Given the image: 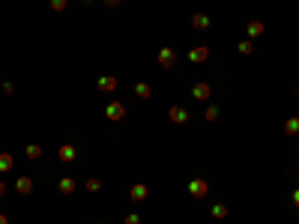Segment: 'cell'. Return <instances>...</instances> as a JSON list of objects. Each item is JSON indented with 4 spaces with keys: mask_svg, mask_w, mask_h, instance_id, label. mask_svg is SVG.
Here are the masks:
<instances>
[{
    "mask_svg": "<svg viewBox=\"0 0 299 224\" xmlns=\"http://www.w3.org/2000/svg\"><path fill=\"white\" fill-rule=\"evenodd\" d=\"M84 189H87L90 195H99V192H102V180H99V177H90V180L84 183Z\"/></svg>",
    "mask_w": 299,
    "mask_h": 224,
    "instance_id": "cell-19",
    "label": "cell"
},
{
    "mask_svg": "<svg viewBox=\"0 0 299 224\" xmlns=\"http://www.w3.org/2000/svg\"><path fill=\"white\" fill-rule=\"evenodd\" d=\"M210 24H213L210 15H204V12H195V15H192V27H195V30L204 33V30H210Z\"/></svg>",
    "mask_w": 299,
    "mask_h": 224,
    "instance_id": "cell-12",
    "label": "cell"
},
{
    "mask_svg": "<svg viewBox=\"0 0 299 224\" xmlns=\"http://www.w3.org/2000/svg\"><path fill=\"white\" fill-rule=\"evenodd\" d=\"M129 201H132V204H144V201H150V186H147V183H135V186L129 189Z\"/></svg>",
    "mask_w": 299,
    "mask_h": 224,
    "instance_id": "cell-5",
    "label": "cell"
},
{
    "mask_svg": "<svg viewBox=\"0 0 299 224\" xmlns=\"http://www.w3.org/2000/svg\"><path fill=\"white\" fill-rule=\"evenodd\" d=\"M99 224H105V222H99Z\"/></svg>",
    "mask_w": 299,
    "mask_h": 224,
    "instance_id": "cell-32",
    "label": "cell"
},
{
    "mask_svg": "<svg viewBox=\"0 0 299 224\" xmlns=\"http://www.w3.org/2000/svg\"><path fill=\"white\" fill-rule=\"evenodd\" d=\"M291 201H294V207L299 210V189H294V195H291Z\"/></svg>",
    "mask_w": 299,
    "mask_h": 224,
    "instance_id": "cell-26",
    "label": "cell"
},
{
    "mask_svg": "<svg viewBox=\"0 0 299 224\" xmlns=\"http://www.w3.org/2000/svg\"><path fill=\"white\" fill-rule=\"evenodd\" d=\"M135 96H138L141 102H147V99L153 96V90H150V84H147V81H138V84H135Z\"/></svg>",
    "mask_w": 299,
    "mask_h": 224,
    "instance_id": "cell-16",
    "label": "cell"
},
{
    "mask_svg": "<svg viewBox=\"0 0 299 224\" xmlns=\"http://www.w3.org/2000/svg\"><path fill=\"white\" fill-rule=\"evenodd\" d=\"M3 93L12 96V93H15V84H12V81H3Z\"/></svg>",
    "mask_w": 299,
    "mask_h": 224,
    "instance_id": "cell-24",
    "label": "cell"
},
{
    "mask_svg": "<svg viewBox=\"0 0 299 224\" xmlns=\"http://www.w3.org/2000/svg\"><path fill=\"white\" fill-rule=\"evenodd\" d=\"M237 51H240V54H243V57H249V54H252V51H255V42H252V39H243V42H240V45H237Z\"/></svg>",
    "mask_w": 299,
    "mask_h": 224,
    "instance_id": "cell-21",
    "label": "cell"
},
{
    "mask_svg": "<svg viewBox=\"0 0 299 224\" xmlns=\"http://www.w3.org/2000/svg\"><path fill=\"white\" fill-rule=\"evenodd\" d=\"M156 63H159V69H174V66H177V51H174L171 45L159 48V54H156Z\"/></svg>",
    "mask_w": 299,
    "mask_h": 224,
    "instance_id": "cell-2",
    "label": "cell"
},
{
    "mask_svg": "<svg viewBox=\"0 0 299 224\" xmlns=\"http://www.w3.org/2000/svg\"><path fill=\"white\" fill-rule=\"evenodd\" d=\"M210 216H213L216 222H225V219L231 216V210H228L225 204H213V207H210Z\"/></svg>",
    "mask_w": 299,
    "mask_h": 224,
    "instance_id": "cell-14",
    "label": "cell"
},
{
    "mask_svg": "<svg viewBox=\"0 0 299 224\" xmlns=\"http://www.w3.org/2000/svg\"><path fill=\"white\" fill-rule=\"evenodd\" d=\"M264 30H267V24H264L261 18H249V21H246V36H249V39L264 36Z\"/></svg>",
    "mask_w": 299,
    "mask_h": 224,
    "instance_id": "cell-7",
    "label": "cell"
},
{
    "mask_svg": "<svg viewBox=\"0 0 299 224\" xmlns=\"http://www.w3.org/2000/svg\"><path fill=\"white\" fill-rule=\"evenodd\" d=\"M15 168V156L12 153H0V174H9Z\"/></svg>",
    "mask_w": 299,
    "mask_h": 224,
    "instance_id": "cell-18",
    "label": "cell"
},
{
    "mask_svg": "<svg viewBox=\"0 0 299 224\" xmlns=\"http://www.w3.org/2000/svg\"><path fill=\"white\" fill-rule=\"evenodd\" d=\"M75 189H78V183H75L72 177H60V183H57V192H60V195H72Z\"/></svg>",
    "mask_w": 299,
    "mask_h": 224,
    "instance_id": "cell-13",
    "label": "cell"
},
{
    "mask_svg": "<svg viewBox=\"0 0 299 224\" xmlns=\"http://www.w3.org/2000/svg\"><path fill=\"white\" fill-rule=\"evenodd\" d=\"M15 192H18L21 198L33 195V180H30V177H18V180H15Z\"/></svg>",
    "mask_w": 299,
    "mask_h": 224,
    "instance_id": "cell-11",
    "label": "cell"
},
{
    "mask_svg": "<svg viewBox=\"0 0 299 224\" xmlns=\"http://www.w3.org/2000/svg\"><path fill=\"white\" fill-rule=\"evenodd\" d=\"M57 159H60L63 165H69V162L78 159V150H75L72 144H60V147H57Z\"/></svg>",
    "mask_w": 299,
    "mask_h": 224,
    "instance_id": "cell-9",
    "label": "cell"
},
{
    "mask_svg": "<svg viewBox=\"0 0 299 224\" xmlns=\"http://www.w3.org/2000/svg\"><path fill=\"white\" fill-rule=\"evenodd\" d=\"M123 224H141V216H138V213H126Z\"/></svg>",
    "mask_w": 299,
    "mask_h": 224,
    "instance_id": "cell-23",
    "label": "cell"
},
{
    "mask_svg": "<svg viewBox=\"0 0 299 224\" xmlns=\"http://www.w3.org/2000/svg\"><path fill=\"white\" fill-rule=\"evenodd\" d=\"M207 60H210V48H207V45H195V48L189 51V63L198 66V63H207Z\"/></svg>",
    "mask_w": 299,
    "mask_h": 224,
    "instance_id": "cell-8",
    "label": "cell"
},
{
    "mask_svg": "<svg viewBox=\"0 0 299 224\" xmlns=\"http://www.w3.org/2000/svg\"><path fill=\"white\" fill-rule=\"evenodd\" d=\"M81 3H93V0H81Z\"/></svg>",
    "mask_w": 299,
    "mask_h": 224,
    "instance_id": "cell-30",
    "label": "cell"
},
{
    "mask_svg": "<svg viewBox=\"0 0 299 224\" xmlns=\"http://www.w3.org/2000/svg\"><path fill=\"white\" fill-rule=\"evenodd\" d=\"M0 81H3V69H0Z\"/></svg>",
    "mask_w": 299,
    "mask_h": 224,
    "instance_id": "cell-31",
    "label": "cell"
},
{
    "mask_svg": "<svg viewBox=\"0 0 299 224\" xmlns=\"http://www.w3.org/2000/svg\"><path fill=\"white\" fill-rule=\"evenodd\" d=\"M0 224H9V216H6V213H0Z\"/></svg>",
    "mask_w": 299,
    "mask_h": 224,
    "instance_id": "cell-27",
    "label": "cell"
},
{
    "mask_svg": "<svg viewBox=\"0 0 299 224\" xmlns=\"http://www.w3.org/2000/svg\"><path fill=\"white\" fill-rule=\"evenodd\" d=\"M219 114H222V111H219V105H207L204 120H207V123H216V120H219Z\"/></svg>",
    "mask_w": 299,
    "mask_h": 224,
    "instance_id": "cell-20",
    "label": "cell"
},
{
    "mask_svg": "<svg viewBox=\"0 0 299 224\" xmlns=\"http://www.w3.org/2000/svg\"><path fill=\"white\" fill-rule=\"evenodd\" d=\"M24 156H27L30 162H39V159H42V144H27V147H24Z\"/></svg>",
    "mask_w": 299,
    "mask_h": 224,
    "instance_id": "cell-17",
    "label": "cell"
},
{
    "mask_svg": "<svg viewBox=\"0 0 299 224\" xmlns=\"http://www.w3.org/2000/svg\"><path fill=\"white\" fill-rule=\"evenodd\" d=\"M168 120H171L174 126H186V123L192 120V114H189L183 105H171V111H168Z\"/></svg>",
    "mask_w": 299,
    "mask_h": 224,
    "instance_id": "cell-4",
    "label": "cell"
},
{
    "mask_svg": "<svg viewBox=\"0 0 299 224\" xmlns=\"http://www.w3.org/2000/svg\"><path fill=\"white\" fill-rule=\"evenodd\" d=\"M3 195H6V183L0 180V198H3Z\"/></svg>",
    "mask_w": 299,
    "mask_h": 224,
    "instance_id": "cell-28",
    "label": "cell"
},
{
    "mask_svg": "<svg viewBox=\"0 0 299 224\" xmlns=\"http://www.w3.org/2000/svg\"><path fill=\"white\" fill-rule=\"evenodd\" d=\"M285 135H288V138H297V135H299V117H297V114L285 120Z\"/></svg>",
    "mask_w": 299,
    "mask_h": 224,
    "instance_id": "cell-15",
    "label": "cell"
},
{
    "mask_svg": "<svg viewBox=\"0 0 299 224\" xmlns=\"http://www.w3.org/2000/svg\"><path fill=\"white\" fill-rule=\"evenodd\" d=\"M48 6H51L54 12H66V9H69V0H48Z\"/></svg>",
    "mask_w": 299,
    "mask_h": 224,
    "instance_id": "cell-22",
    "label": "cell"
},
{
    "mask_svg": "<svg viewBox=\"0 0 299 224\" xmlns=\"http://www.w3.org/2000/svg\"><path fill=\"white\" fill-rule=\"evenodd\" d=\"M192 99H195V102H210V99H213V87H210L207 81H198V84L192 87Z\"/></svg>",
    "mask_w": 299,
    "mask_h": 224,
    "instance_id": "cell-6",
    "label": "cell"
},
{
    "mask_svg": "<svg viewBox=\"0 0 299 224\" xmlns=\"http://www.w3.org/2000/svg\"><path fill=\"white\" fill-rule=\"evenodd\" d=\"M294 96H297V99H299V87H297V90H294Z\"/></svg>",
    "mask_w": 299,
    "mask_h": 224,
    "instance_id": "cell-29",
    "label": "cell"
},
{
    "mask_svg": "<svg viewBox=\"0 0 299 224\" xmlns=\"http://www.w3.org/2000/svg\"><path fill=\"white\" fill-rule=\"evenodd\" d=\"M117 84H120V81H117V75H102V78L96 81V87H99L102 93H114V90H117Z\"/></svg>",
    "mask_w": 299,
    "mask_h": 224,
    "instance_id": "cell-10",
    "label": "cell"
},
{
    "mask_svg": "<svg viewBox=\"0 0 299 224\" xmlns=\"http://www.w3.org/2000/svg\"><path fill=\"white\" fill-rule=\"evenodd\" d=\"M126 105L123 102H108V108H105V117L111 120V123H120V120H126Z\"/></svg>",
    "mask_w": 299,
    "mask_h": 224,
    "instance_id": "cell-3",
    "label": "cell"
},
{
    "mask_svg": "<svg viewBox=\"0 0 299 224\" xmlns=\"http://www.w3.org/2000/svg\"><path fill=\"white\" fill-rule=\"evenodd\" d=\"M207 195H210V183H207L204 177H195V180L189 183V198H192V201H204Z\"/></svg>",
    "mask_w": 299,
    "mask_h": 224,
    "instance_id": "cell-1",
    "label": "cell"
},
{
    "mask_svg": "<svg viewBox=\"0 0 299 224\" xmlns=\"http://www.w3.org/2000/svg\"><path fill=\"white\" fill-rule=\"evenodd\" d=\"M102 3H105V6H108V9H117V6H120V3H123V0H102Z\"/></svg>",
    "mask_w": 299,
    "mask_h": 224,
    "instance_id": "cell-25",
    "label": "cell"
}]
</instances>
